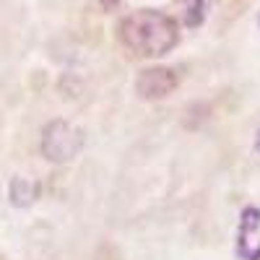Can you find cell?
<instances>
[{
    "label": "cell",
    "instance_id": "obj_6",
    "mask_svg": "<svg viewBox=\"0 0 260 260\" xmlns=\"http://www.w3.org/2000/svg\"><path fill=\"white\" fill-rule=\"evenodd\" d=\"M99 3H102L104 8H117V6H120V0H99Z\"/></svg>",
    "mask_w": 260,
    "mask_h": 260
},
{
    "label": "cell",
    "instance_id": "obj_8",
    "mask_svg": "<svg viewBox=\"0 0 260 260\" xmlns=\"http://www.w3.org/2000/svg\"><path fill=\"white\" fill-rule=\"evenodd\" d=\"M187 3H192V0H187Z\"/></svg>",
    "mask_w": 260,
    "mask_h": 260
},
{
    "label": "cell",
    "instance_id": "obj_5",
    "mask_svg": "<svg viewBox=\"0 0 260 260\" xmlns=\"http://www.w3.org/2000/svg\"><path fill=\"white\" fill-rule=\"evenodd\" d=\"M203 11H206V0H192V6L185 13V21H187L190 26H198L201 21H203Z\"/></svg>",
    "mask_w": 260,
    "mask_h": 260
},
{
    "label": "cell",
    "instance_id": "obj_1",
    "mask_svg": "<svg viewBox=\"0 0 260 260\" xmlns=\"http://www.w3.org/2000/svg\"><path fill=\"white\" fill-rule=\"evenodd\" d=\"M117 37L122 47L136 57H159L175 50L180 42L177 21L161 11H133L117 24Z\"/></svg>",
    "mask_w": 260,
    "mask_h": 260
},
{
    "label": "cell",
    "instance_id": "obj_7",
    "mask_svg": "<svg viewBox=\"0 0 260 260\" xmlns=\"http://www.w3.org/2000/svg\"><path fill=\"white\" fill-rule=\"evenodd\" d=\"M255 151L260 154V133H257V138H255Z\"/></svg>",
    "mask_w": 260,
    "mask_h": 260
},
{
    "label": "cell",
    "instance_id": "obj_3",
    "mask_svg": "<svg viewBox=\"0 0 260 260\" xmlns=\"http://www.w3.org/2000/svg\"><path fill=\"white\" fill-rule=\"evenodd\" d=\"M177 83H180V78L172 68L154 65V68H146V71L138 73L136 91H138L141 99H164L177 89Z\"/></svg>",
    "mask_w": 260,
    "mask_h": 260
},
{
    "label": "cell",
    "instance_id": "obj_2",
    "mask_svg": "<svg viewBox=\"0 0 260 260\" xmlns=\"http://www.w3.org/2000/svg\"><path fill=\"white\" fill-rule=\"evenodd\" d=\"M42 156L52 164H68L83 148V133L68 120H52L42 130Z\"/></svg>",
    "mask_w": 260,
    "mask_h": 260
},
{
    "label": "cell",
    "instance_id": "obj_4",
    "mask_svg": "<svg viewBox=\"0 0 260 260\" xmlns=\"http://www.w3.org/2000/svg\"><path fill=\"white\" fill-rule=\"evenodd\" d=\"M11 203L18 206V208H24V206H31L37 201V195H39V185L31 180V177H13L11 180Z\"/></svg>",
    "mask_w": 260,
    "mask_h": 260
}]
</instances>
